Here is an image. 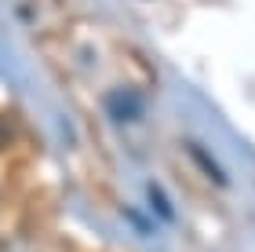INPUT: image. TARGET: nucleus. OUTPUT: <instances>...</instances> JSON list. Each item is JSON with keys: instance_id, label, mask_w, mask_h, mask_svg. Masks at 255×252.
Masks as SVG:
<instances>
[{"instance_id": "nucleus-1", "label": "nucleus", "mask_w": 255, "mask_h": 252, "mask_svg": "<svg viewBox=\"0 0 255 252\" xmlns=\"http://www.w3.org/2000/svg\"><path fill=\"white\" fill-rule=\"evenodd\" d=\"M106 113L113 121H135L142 117V95L131 88H113L106 95Z\"/></svg>"}]
</instances>
